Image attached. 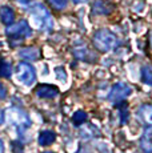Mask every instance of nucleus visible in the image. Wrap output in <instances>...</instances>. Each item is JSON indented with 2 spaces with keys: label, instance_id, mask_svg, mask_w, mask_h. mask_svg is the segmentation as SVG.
<instances>
[{
  "label": "nucleus",
  "instance_id": "1",
  "mask_svg": "<svg viewBox=\"0 0 152 153\" xmlns=\"http://www.w3.org/2000/svg\"><path fill=\"white\" fill-rule=\"evenodd\" d=\"M30 13L32 17V22L39 29L42 31H51L54 28V20L49 13V11L47 10V7L42 3H36L30 8Z\"/></svg>",
  "mask_w": 152,
  "mask_h": 153
},
{
  "label": "nucleus",
  "instance_id": "2",
  "mask_svg": "<svg viewBox=\"0 0 152 153\" xmlns=\"http://www.w3.org/2000/svg\"><path fill=\"white\" fill-rule=\"evenodd\" d=\"M4 117H7V121L10 123L11 125L15 126L19 132L25 131L27 128H30L31 126L30 116H28V114L25 113L23 109H20V108H16V107L8 108V109L5 111V116Z\"/></svg>",
  "mask_w": 152,
  "mask_h": 153
},
{
  "label": "nucleus",
  "instance_id": "3",
  "mask_svg": "<svg viewBox=\"0 0 152 153\" xmlns=\"http://www.w3.org/2000/svg\"><path fill=\"white\" fill-rule=\"evenodd\" d=\"M93 45L100 52H110L118 45V39L108 29H99L93 35Z\"/></svg>",
  "mask_w": 152,
  "mask_h": 153
},
{
  "label": "nucleus",
  "instance_id": "4",
  "mask_svg": "<svg viewBox=\"0 0 152 153\" xmlns=\"http://www.w3.org/2000/svg\"><path fill=\"white\" fill-rule=\"evenodd\" d=\"M5 35H8V36L13 40L17 39V43H20V42H23L25 37L31 36L32 29L25 20H20L16 24L8 25V28H5Z\"/></svg>",
  "mask_w": 152,
  "mask_h": 153
},
{
  "label": "nucleus",
  "instance_id": "5",
  "mask_svg": "<svg viewBox=\"0 0 152 153\" xmlns=\"http://www.w3.org/2000/svg\"><path fill=\"white\" fill-rule=\"evenodd\" d=\"M16 77L20 84L31 87L36 81V72L31 64H28L27 61H22L16 67Z\"/></svg>",
  "mask_w": 152,
  "mask_h": 153
},
{
  "label": "nucleus",
  "instance_id": "6",
  "mask_svg": "<svg viewBox=\"0 0 152 153\" xmlns=\"http://www.w3.org/2000/svg\"><path fill=\"white\" fill-rule=\"evenodd\" d=\"M131 92H132V89H131L127 84L118 83L112 87L110 95H108V100H110L113 105H118L119 102L124 101V100L131 95Z\"/></svg>",
  "mask_w": 152,
  "mask_h": 153
},
{
  "label": "nucleus",
  "instance_id": "7",
  "mask_svg": "<svg viewBox=\"0 0 152 153\" xmlns=\"http://www.w3.org/2000/svg\"><path fill=\"white\" fill-rule=\"evenodd\" d=\"M59 92H60L59 88L52 84H40L35 89L36 96L40 99H54L59 95Z\"/></svg>",
  "mask_w": 152,
  "mask_h": 153
},
{
  "label": "nucleus",
  "instance_id": "8",
  "mask_svg": "<svg viewBox=\"0 0 152 153\" xmlns=\"http://www.w3.org/2000/svg\"><path fill=\"white\" fill-rule=\"evenodd\" d=\"M0 20L7 27L13 24V22H15V12H13L12 8L8 7V5H1L0 7Z\"/></svg>",
  "mask_w": 152,
  "mask_h": 153
},
{
  "label": "nucleus",
  "instance_id": "9",
  "mask_svg": "<svg viewBox=\"0 0 152 153\" xmlns=\"http://www.w3.org/2000/svg\"><path fill=\"white\" fill-rule=\"evenodd\" d=\"M140 146L145 153H152V128L144 131V134L140 139Z\"/></svg>",
  "mask_w": 152,
  "mask_h": 153
},
{
  "label": "nucleus",
  "instance_id": "10",
  "mask_svg": "<svg viewBox=\"0 0 152 153\" xmlns=\"http://www.w3.org/2000/svg\"><path fill=\"white\" fill-rule=\"evenodd\" d=\"M19 56L24 60H28V61H35L40 57V51L35 47H28V48H24L19 52Z\"/></svg>",
  "mask_w": 152,
  "mask_h": 153
},
{
  "label": "nucleus",
  "instance_id": "11",
  "mask_svg": "<svg viewBox=\"0 0 152 153\" xmlns=\"http://www.w3.org/2000/svg\"><path fill=\"white\" fill-rule=\"evenodd\" d=\"M39 144L42 146H48L51 145V144L55 143V140H56V134H55V132L52 131H43L40 132L39 134Z\"/></svg>",
  "mask_w": 152,
  "mask_h": 153
},
{
  "label": "nucleus",
  "instance_id": "12",
  "mask_svg": "<svg viewBox=\"0 0 152 153\" xmlns=\"http://www.w3.org/2000/svg\"><path fill=\"white\" fill-rule=\"evenodd\" d=\"M139 114L142 120L148 125H152V105L151 104H144L140 107Z\"/></svg>",
  "mask_w": 152,
  "mask_h": 153
},
{
  "label": "nucleus",
  "instance_id": "13",
  "mask_svg": "<svg viewBox=\"0 0 152 153\" xmlns=\"http://www.w3.org/2000/svg\"><path fill=\"white\" fill-rule=\"evenodd\" d=\"M74 53H75V56L77 59H80V60H83V61H88V63L89 61H92L91 59H96L87 48H76L74 51Z\"/></svg>",
  "mask_w": 152,
  "mask_h": 153
},
{
  "label": "nucleus",
  "instance_id": "14",
  "mask_svg": "<svg viewBox=\"0 0 152 153\" xmlns=\"http://www.w3.org/2000/svg\"><path fill=\"white\" fill-rule=\"evenodd\" d=\"M12 76V65L5 60H0V77L10 79Z\"/></svg>",
  "mask_w": 152,
  "mask_h": 153
},
{
  "label": "nucleus",
  "instance_id": "15",
  "mask_svg": "<svg viewBox=\"0 0 152 153\" xmlns=\"http://www.w3.org/2000/svg\"><path fill=\"white\" fill-rule=\"evenodd\" d=\"M99 136V131L93 125H86L81 128V137L86 140L92 139V137Z\"/></svg>",
  "mask_w": 152,
  "mask_h": 153
},
{
  "label": "nucleus",
  "instance_id": "16",
  "mask_svg": "<svg viewBox=\"0 0 152 153\" xmlns=\"http://www.w3.org/2000/svg\"><path fill=\"white\" fill-rule=\"evenodd\" d=\"M92 11L96 15H108V13H110V11H111V8L107 7V4L104 1H101V0H98V1L93 4Z\"/></svg>",
  "mask_w": 152,
  "mask_h": 153
},
{
  "label": "nucleus",
  "instance_id": "17",
  "mask_svg": "<svg viewBox=\"0 0 152 153\" xmlns=\"http://www.w3.org/2000/svg\"><path fill=\"white\" fill-rule=\"evenodd\" d=\"M142 80L144 84L152 87V65H144L142 68Z\"/></svg>",
  "mask_w": 152,
  "mask_h": 153
},
{
  "label": "nucleus",
  "instance_id": "18",
  "mask_svg": "<svg viewBox=\"0 0 152 153\" xmlns=\"http://www.w3.org/2000/svg\"><path fill=\"white\" fill-rule=\"evenodd\" d=\"M87 113L84 111H77L74 113V116H72V123H74V125L76 126H80L83 125L84 123L87 121Z\"/></svg>",
  "mask_w": 152,
  "mask_h": 153
},
{
  "label": "nucleus",
  "instance_id": "19",
  "mask_svg": "<svg viewBox=\"0 0 152 153\" xmlns=\"http://www.w3.org/2000/svg\"><path fill=\"white\" fill-rule=\"evenodd\" d=\"M55 10H64L67 7V0H47Z\"/></svg>",
  "mask_w": 152,
  "mask_h": 153
},
{
  "label": "nucleus",
  "instance_id": "20",
  "mask_svg": "<svg viewBox=\"0 0 152 153\" xmlns=\"http://www.w3.org/2000/svg\"><path fill=\"white\" fill-rule=\"evenodd\" d=\"M56 77L59 79V81H61V83L67 81V72L63 67H57L56 68Z\"/></svg>",
  "mask_w": 152,
  "mask_h": 153
},
{
  "label": "nucleus",
  "instance_id": "21",
  "mask_svg": "<svg viewBox=\"0 0 152 153\" xmlns=\"http://www.w3.org/2000/svg\"><path fill=\"white\" fill-rule=\"evenodd\" d=\"M11 148H12L13 153H23L24 152V145L20 141H12L11 143Z\"/></svg>",
  "mask_w": 152,
  "mask_h": 153
},
{
  "label": "nucleus",
  "instance_id": "22",
  "mask_svg": "<svg viewBox=\"0 0 152 153\" xmlns=\"http://www.w3.org/2000/svg\"><path fill=\"white\" fill-rule=\"evenodd\" d=\"M7 97V89H5V87L0 83V100L5 99Z\"/></svg>",
  "mask_w": 152,
  "mask_h": 153
},
{
  "label": "nucleus",
  "instance_id": "23",
  "mask_svg": "<svg viewBox=\"0 0 152 153\" xmlns=\"http://www.w3.org/2000/svg\"><path fill=\"white\" fill-rule=\"evenodd\" d=\"M127 119H128V112L127 111H121V119H120V123L121 124H125L127 123Z\"/></svg>",
  "mask_w": 152,
  "mask_h": 153
},
{
  "label": "nucleus",
  "instance_id": "24",
  "mask_svg": "<svg viewBox=\"0 0 152 153\" xmlns=\"http://www.w3.org/2000/svg\"><path fill=\"white\" fill-rule=\"evenodd\" d=\"M3 123H4V112L0 109V125H1Z\"/></svg>",
  "mask_w": 152,
  "mask_h": 153
},
{
  "label": "nucleus",
  "instance_id": "25",
  "mask_svg": "<svg viewBox=\"0 0 152 153\" xmlns=\"http://www.w3.org/2000/svg\"><path fill=\"white\" fill-rule=\"evenodd\" d=\"M0 153H4V143L0 140Z\"/></svg>",
  "mask_w": 152,
  "mask_h": 153
},
{
  "label": "nucleus",
  "instance_id": "26",
  "mask_svg": "<svg viewBox=\"0 0 152 153\" xmlns=\"http://www.w3.org/2000/svg\"><path fill=\"white\" fill-rule=\"evenodd\" d=\"M19 3H22V4H30L32 0H17Z\"/></svg>",
  "mask_w": 152,
  "mask_h": 153
},
{
  "label": "nucleus",
  "instance_id": "27",
  "mask_svg": "<svg viewBox=\"0 0 152 153\" xmlns=\"http://www.w3.org/2000/svg\"><path fill=\"white\" fill-rule=\"evenodd\" d=\"M75 3H84V1H87V0H74Z\"/></svg>",
  "mask_w": 152,
  "mask_h": 153
},
{
  "label": "nucleus",
  "instance_id": "28",
  "mask_svg": "<svg viewBox=\"0 0 152 153\" xmlns=\"http://www.w3.org/2000/svg\"><path fill=\"white\" fill-rule=\"evenodd\" d=\"M44 153H55V152H51V151H48V152H44Z\"/></svg>",
  "mask_w": 152,
  "mask_h": 153
}]
</instances>
